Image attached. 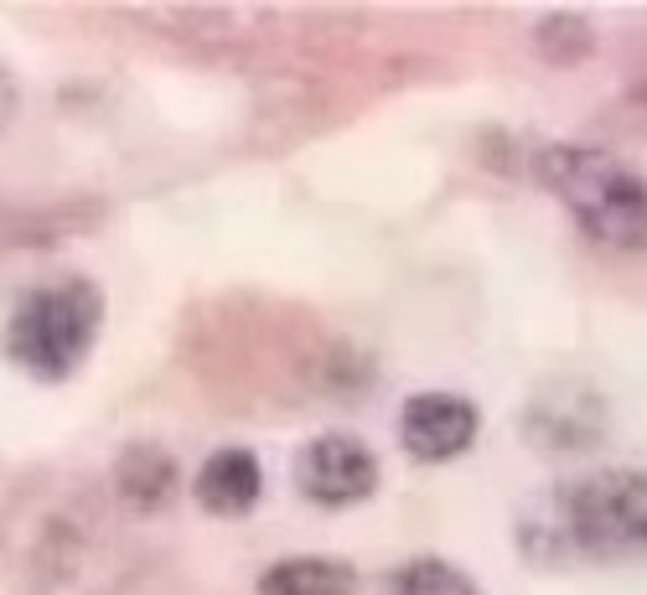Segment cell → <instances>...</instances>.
<instances>
[{"label":"cell","mask_w":647,"mask_h":595,"mask_svg":"<svg viewBox=\"0 0 647 595\" xmlns=\"http://www.w3.org/2000/svg\"><path fill=\"white\" fill-rule=\"evenodd\" d=\"M259 492H264V466H259V456L249 445H223V451H213L192 476L197 508L213 517L255 513Z\"/></svg>","instance_id":"obj_7"},{"label":"cell","mask_w":647,"mask_h":595,"mask_svg":"<svg viewBox=\"0 0 647 595\" xmlns=\"http://www.w3.org/2000/svg\"><path fill=\"white\" fill-rule=\"evenodd\" d=\"M611 430V409L601 389L586 378H554L524 409V440L544 456H586Z\"/></svg>","instance_id":"obj_4"},{"label":"cell","mask_w":647,"mask_h":595,"mask_svg":"<svg viewBox=\"0 0 647 595\" xmlns=\"http://www.w3.org/2000/svg\"><path fill=\"white\" fill-rule=\"evenodd\" d=\"M524 555L539 564H627L647 555V472L601 466L539 492L518 513Z\"/></svg>","instance_id":"obj_1"},{"label":"cell","mask_w":647,"mask_h":595,"mask_svg":"<svg viewBox=\"0 0 647 595\" xmlns=\"http://www.w3.org/2000/svg\"><path fill=\"white\" fill-rule=\"evenodd\" d=\"M98 326H104V296L94 279H52L11 311L5 357L42 383H58L94 353Z\"/></svg>","instance_id":"obj_3"},{"label":"cell","mask_w":647,"mask_h":595,"mask_svg":"<svg viewBox=\"0 0 647 595\" xmlns=\"http://www.w3.org/2000/svg\"><path fill=\"white\" fill-rule=\"evenodd\" d=\"M389 595H482V591H477V580L461 575L456 564L420 555V559H404L389 575Z\"/></svg>","instance_id":"obj_10"},{"label":"cell","mask_w":647,"mask_h":595,"mask_svg":"<svg viewBox=\"0 0 647 595\" xmlns=\"http://www.w3.org/2000/svg\"><path fill=\"white\" fill-rule=\"evenodd\" d=\"M539 181L569 207L580 234L616 254L647 249V177L601 145H550Z\"/></svg>","instance_id":"obj_2"},{"label":"cell","mask_w":647,"mask_h":595,"mask_svg":"<svg viewBox=\"0 0 647 595\" xmlns=\"http://www.w3.org/2000/svg\"><path fill=\"white\" fill-rule=\"evenodd\" d=\"M16 109H21V83H16V73L0 62V130L16 119Z\"/></svg>","instance_id":"obj_11"},{"label":"cell","mask_w":647,"mask_h":595,"mask_svg":"<svg viewBox=\"0 0 647 595\" xmlns=\"http://www.w3.org/2000/svg\"><path fill=\"white\" fill-rule=\"evenodd\" d=\"M181 492V466L177 456L156 445V440H136V445H125L115 461V497L125 508H136V513H161L166 502H177Z\"/></svg>","instance_id":"obj_8"},{"label":"cell","mask_w":647,"mask_h":595,"mask_svg":"<svg viewBox=\"0 0 647 595\" xmlns=\"http://www.w3.org/2000/svg\"><path fill=\"white\" fill-rule=\"evenodd\" d=\"M259 595H357V570L348 559L291 555L259 575Z\"/></svg>","instance_id":"obj_9"},{"label":"cell","mask_w":647,"mask_h":595,"mask_svg":"<svg viewBox=\"0 0 647 595\" xmlns=\"http://www.w3.org/2000/svg\"><path fill=\"white\" fill-rule=\"evenodd\" d=\"M295 487L316 508H357L378 487V456L357 436L327 430L295 456Z\"/></svg>","instance_id":"obj_5"},{"label":"cell","mask_w":647,"mask_h":595,"mask_svg":"<svg viewBox=\"0 0 647 595\" xmlns=\"http://www.w3.org/2000/svg\"><path fill=\"white\" fill-rule=\"evenodd\" d=\"M477 436H482V409L461 394L431 389V394L404 398V409H399V445L414 461L440 466V461L467 456L471 445H477Z\"/></svg>","instance_id":"obj_6"}]
</instances>
